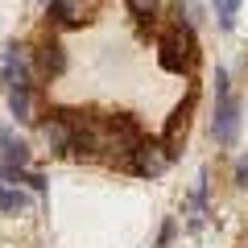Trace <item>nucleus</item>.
Segmentation results:
<instances>
[{
    "label": "nucleus",
    "mask_w": 248,
    "mask_h": 248,
    "mask_svg": "<svg viewBox=\"0 0 248 248\" xmlns=\"http://www.w3.org/2000/svg\"><path fill=\"white\" fill-rule=\"evenodd\" d=\"M153 42H157L161 71H170V75H195V71H199L203 50H199L195 25H186V21H166V25H157Z\"/></svg>",
    "instance_id": "obj_1"
},
{
    "label": "nucleus",
    "mask_w": 248,
    "mask_h": 248,
    "mask_svg": "<svg viewBox=\"0 0 248 248\" xmlns=\"http://www.w3.org/2000/svg\"><path fill=\"white\" fill-rule=\"evenodd\" d=\"M141 141H145V133H141V124H137V116L104 112V124H99V161H108L116 170H128L133 149Z\"/></svg>",
    "instance_id": "obj_2"
},
{
    "label": "nucleus",
    "mask_w": 248,
    "mask_h": 248,
    "mask_svg": "<svg viewBox=\"0 0 248 248\" xmlns=\"http://www.w3.org/2000/svg\"><path fill=\"white\" fill-rule=\"evenodd\" d=\"M195 104H199V87H190V91H186V99L170 112L166 128H161V137H157V141L166 145L170 157H178V153L186 149V133H190V112H195Z\"/></svg>",
    "instance_id": "obj_3"
},
{
    "label": "nucleus",
    "mask_w": 248,
    "mask_h": 248,
    "mask_svg": "<svg viewBox=\"0 0 248 248\" xmlns=\"http://www.w3.org/2000/svg\"><path fill=\"white\" fill-rule=\"evenodd\" d=\"M124 9L149 33H157V25H166V21H182V0H124Z\"/></svg>",
    "instance_id": "obj_4"
},
{
    "label": "nucleus",
    "mask_w": 248,
    "mask_h": 248,
    "mask_svg": "<svg viewBox=\"0 0 248 248\" xmlns=\"http://www.w3.org/2000/svg\"><path fill=\"white\" fill-rule=\"evenodd\" d=\"M29 58H33L37 79H46V83H50V79H62V75H66V62H71V58H66V46H62L54 33H46L42 42L29 50Z\"/></svg>",
    "instance_id": "obj_5"
},
{
    "label": "nucleus",
    "mask_w": 248,
    "mask_h": 248,
    "mask_svg": "<svg viewBox=\"0 0 248 248\" xmlns=\"http://www.w3.org/2000/svg\"><path fill=\"white\" fill-rule=\"evenodd\" d=\"M37 71H33V58H29V46H17L13 42L0 58V83L4 87H37Z\"/></svg>",
    "instance_id": "obj_6"
},
{
    "label": "nucleus",
    "mask_w": 248,
    "mask_h": 248,
    "mask_svg": "<svg viewBox=\"0 0 248 248\" xmlns=\"http://www.w3.org/2000/svg\"><path fill=\"white\" fill-rule=\"evenodd\" d=\"M170 166H174V157L166 153V145H161V141H141L133 149V161H128V170L141 174V178H161Z\"/></svg>",
    "instance_id": "obj_7"
},
{
    "label": "nucleus",
    "mask_w": 248,
    "mask_h": 248,
    "mask_svg": "<svg viewBox=\"0 0 248 248\" xmlns=\"http://www.w3.org/2000/svg\"><path fill=\"white\" fill-rule=\"evenodd\" d=\"M211 137H215V145H236V137H240V104H236L232 95H219V99H215Z\"/></svg>",
    "instance_id": "obj_8"
},
{
    "label": "nucleus",
    "mask_w": 248,
    "mask_h": 248,
    "mask_svg": "<svg viewBox=\"0 0 248 248\" xmlns=\"http://www.w3.org/2000/svg\"><path fill=\"white\" fill-rule=\"evenodd\" d=\"M46 21L50 29H79L87 21V9L83 0H46Z\"/></svg>",
    "instance_id": "obj_9"
},
{
    "label": "nucleus",
    "mask_w": 248,
    "mask_h": 248,
    "mask_svg": "<svg viewBox=\"0 0 248 248\" xmlns=\"http://www.w3.org/2000/svg\"><path fill=\"white\" fill-rule=\"evenodd\" d=\"M9 112L17 124H37V95L33 87H9Z\"/></svg>",
    "instance_id": "obj_10"
},
{
    "label": "nucleus",
    "mask_w": 248,
    "mask_h": 248,
    "mask_svg": "<svg viewBox=\"0 0 248 248\" xmlns=\"http://www.w3.org/2000/svg\"><path fill=\"white\" fill-rule=\"evenodd\" d=\"M42 137H46V145H50L58 157H66V145H71V124H66V116H62V108H54V116L42 124Z\"/></svg>",
    "instance_id": "obj_11"
},
{
    "label": "nucleus",
    "mask_w": 248,
    "mask_h": 248,
    "mask_svg": "<svg viewBox=\"0 0 248 248\" xmlns=\"http://www.w3.org/2000/svg\"><path fill=\"white\" fill-rule=\"evenodd\" d=\"M33 203V199L21 190V186H0V211L4 215H17V211H25V207Z\"/></svg>",
    "instance_id": "obj_12"
},
{
    "label": "nucleus",
    "mask_w": 248,
    "mask_h": 248,
    "mask_svg": "<svg viewBox=\"0 0 248 248\" xmlns=\"http://www.w3.org/2000/svg\"><path fill=\"white\" fill-rule=\"evenodd\" d=\"M215 4V17H219V29L232 33L236 29V13H240V0H211Z\"/></svg>",
    "instance_id": "obj_13"
},
{
    "label": "nucleus",
    "mask_w": 248,
    "mask_h": 248,
    "mask_svg": "<svg viewBox=\"0 0 248 248\" xmlns=\"http://www.w3.org/2000/svg\"><path fill=\"white\" fill-rule=\"evenodd\" d=\"M219 95H232V75L223 71V66H215V99Z\"/></svg>",
    "instance_id": "obj_14"
},
{
    "label": "nucleus",
    "mask_w": 248,
    "mask_h": 248,
    "mask_svg": "<svg viewBox=\"0 0 248 248\" xmlns=\"http://www.w3.org/2000/svg\"><path fill=\"white\" fill-rule=\"evenodd\" d=\"M21 182H29V190H37V195H46V174H37V170L25 166V174H21Z\"/></svg>",
    "instance_id": "obj_15"
},
{
    "label": "nucleus",
    "mask_w": 248,
    "mask_h": 248,
    "mask_svg": "<svg viewBox=\"0 0 248 248\" xmlns=\"http://www.w3.org/2000/svg\"><path fill=\"white\" fill-rule=\"evenodd\" d=\"M236 186H240V190H248V153L236 161Z\"/></svg>",
    "instance_id": "obj_16"
},
{
    "label": "nucleus",
    "mask_w": 248,
    "mask_h": 248,
    "mask_svg": "<svg viewBox=\"0 0 248 248\" xmlns=\"http://www.w3.org/2000/svg\"><path fill=\"white\" fill-rule=\"evenodd\" d=\"M174 232H178V223H174V219H166V228H161V236H157V240H161V244H170V240H174Z\"/></svg>",
    "instance_id": "obj_17"
},
{
    "label": "nucleus",
    "mask_w": 248,
    "mask_h": 248,
    "mask_svg": "<svg viewBox=\"0 0 248 248\" xmlns=\"http://www.w3.org/2000/svg\"><path fill=\"white\" fill-rule=\"evenodd\" d=\"M0 186H4V178H0Z\"/></svg>",
    "instance_id": "obj_18"
},
{
    "label": "nucleus",
    "mask_w": 248,
    "mask_h": 248,
    "mask_svg": "<svg viewBox=\"0 0 248 248\" xmlns=\"http://www.w3.org/2000/svg\"><path fill=\"white\" fill-rule=\"evenodd\" d=\"M42 4H46V0H42Z\"/></svg>",
    "instance_id": "obj_19"
}]
</instances>
